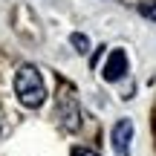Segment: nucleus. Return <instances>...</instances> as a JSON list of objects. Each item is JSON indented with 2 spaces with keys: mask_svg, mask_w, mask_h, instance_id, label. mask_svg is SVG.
I'll return each mask as SVG.
<instances>
[{
  "mask_svg": "<svg viewBox=\"0 0 156 156\" xmlns=\"http://www.w3.org/2000/svg\"><path fill=\"white\" fill-rule=\"evenodd\" d=\"M15 93L20 98L23 107H41L46 98V87H44V78H41L38 67L32 64H23L15 75Z\"/></svg>",
  "mask_w": 156,
  "mask_h": 156,
  "instance_id": "1",
  "label": "nucleus"
},
{
  "mask_svg": "<svg viewBox=\"0 0 156 156\" xmlns=\"http://www.w3.org/2000/svg\"><path fill=\"white\" fill-rule=\"evenodd\" d=\"M133 133H136V127H133L130 119H119V122L113 124V147H116L119 156H127V153H130Z\"/></svg>",
  "mask_w": 156,
  "mask_h": 156,
  "instance_id": "2",
  "label": "nucleus"
},
{
  "mask_svg": "<svg viewBox=\"0 0 156 156\" xmlns=\"http://www.w3.org/2000/svg\"><path fill=\"white\" fill-rule=\"evenodd\" d=\"M124 73H127V55H124V49H110L107 64H104V78L107 81H122Z\"/></svg>",
  "mask_w": 156,
  "mask_h": 156,
  "instance_id": "3",
  "label": "nucleus"
},
{
  "mask_svg": "<svg viewBox=\"0 0 156 156\" xmlns=\"http://www.w3.org/2000/svg\"><path fill=\"white\" fill-rule=\"evenodd\" d=\"M61 116H64V124H67V130H78V104L75 98L69 93H64L61 90Z\"/></svg>",
  "mask_w": 156,
  "mask_h": 156,
  "instance_id": "4",
  "label": "nucleus"
},
{
  "mask_svg": "<svg viewBox=\"0 0 156 156\" xmlns=\"http://www.w3.org/2000/svg\"><path fill=\"white\" fill-rule=\"evenodd\" d=\"M139 15H142V17H147L151 23H156V0H147V3H142V6H139Z\"/></svg>",
  "mask_w": 156,
  "mask_h": 156,
  "instance_id": "5",
  "label": "nucleus"
},
{
  "mask_svg": "<svg viewBox=\"0 0 156 156\" xmlns=\"http://www.w3.org/2000/svg\"><path fill=\"white\" fill-rule=\"evenodd\" d=\"M69 41H73V46H75L78 52H87L90 49V38H87V35H81V32H75Z\"/></svg>",
  "mask_w": 156,
  "mask_h": 156,
  "instance_id": "6",
  "label": "nucleus"
},
{
  "mask_svg": "<svg viewBox=\"0 0 156 156\" xmlns=\"http://www.w3.org/2000/svg\"><path fill=\"white\" fill-rule=\"evenodd\" d=\"M73 156H98L93 147H73Z\"/></svg>",
  "mask_w": 156,
  "mask_h": 156,
  "instance_id": "7",
  "label": "nucleus"
}]
</instances>
